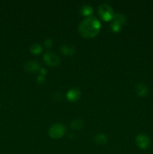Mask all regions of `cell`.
Wrapping results in <instances>:
<instances>
[{"label": "cell", "mask_w": 153, "mask_h": 154, "mask_svg": "<svg viewBox=\"0 0 153 154\" xmlns=\"http://www.w3.org/2000/svg\"><path fill=\"white\" fill-rule=\"evenodd\" d=\"M37 81H38V83H40V84H42L43 82H44L45 79H44V76H39V77H38Z\"/></svg>", "instance_id": "e0dca14e"}, {"label": "cell", "mask_w": 153, "mask_h": 154, "mask_svg": "<svg viewBox=\"0 0 153 154\" xmlns=\"http://www.w3.org/2000/svg\"><path fill=\"white\" fill-rule=\"evenodd\" d=\"M24 68L28 72H36L40 69V65L38 62L34 61V60H30V61L26 62Z\"/></svg>", "instance_id": "52a82bcc"}, {"label": "cell", "mask_w": 153, "mask_h": 154, "mask_svg": "<svg viewBox=\"0 0 153 154\" xmlns=\"http://www.w3.org/2000/svg\"><path fill=\"white\" fill-rule=\"evenodd\" d=\"M136 144L140 149H146L149 146L150 139L147 135L140 134L136 137Z\"/></svg>", "instance_id": "5b68a950"}, {"label": "cell", "mask_w": 153, "mask_h": 154, "mask_svg": "<svg viewBox=\"0 0 153 154\" xmlns=\"http://www.w3.org/2000/svg\"><path fill=\"white\" fill-rule=\"evenodd\" d=\"M94 141L98 144H104L107 142V138L103 134H98L94 138Z\"/></svg>", "instance_id": "8fae6325"}, {"label": "cell", "mask_w": 153, "mask_h": 154, "mask_svg": "<svg viewBox=\"0 0 153 154\" xmlns=\"http://www.w3.org/2000/svg\"><path fill=\"white\" fill-rule=\"evenodd\" d=\"M40 75H41V76H43V75H46V69H40Z\"/></svg>", "instance_id": "ac0fdd59"}, {"label": "cell", "mask_w": 153, "mask_h": 154, "mask_svg": "<svg viewBox=\"0 0 153 154\" xmlns=\"http://www.w3.org/2000/svg\"><path fill=\"white\" fill-rule=\"evenodd\" d=\"M44 60L46 64L50 66H57L59 65V58L53 53H46L44 56Z\"/></svg>", "instance_id": "277c9868"}, {"label": "cell", "mask_w": 153, "mask_h": 154, "mask_svg": "<svg viewBox=\"0 0 153 154\" xmlns=\"http://www.w3.org/2000/svg\"><path fill=\"white\" fill-rule=\"evenodd\" d=\"M30 51H31V52L33 54L38 55V54H40L42 52V48L39 44H34L30 48Z\"/></svg>", "instance_id": "7c38bea8"}, {"label": "cell", "mask_w": 153, "mask_h": 154, "mask_svg": "<svg viewBox=\"0 0 153 154\" xmlns=\"http://www.w3.org/2000/svg\"><path fill=\"white\" fill-rule=\"evenodd\" d=\"M80 97V91L76 88H73L67 93V98L70 102H76Z\"/></svg>", "instance_id": "8992f818"}, {"label": "cell", "mask_w": 153, "mask_h": 154, "mask_svg": "<svg viewBox=\"0 0 153 154\" xmlns=\"http://www.w3.org/2000/svg\"><path fill=\"white\" fill-rule=\"evenodd\" d=\"M122 26L119 25V24L116 23L112 22V24H111V28H112V30L113 32H118L120 29H121Z\"/></svg>", "instance_id": "9a60e30c"}, {"label": "cell", "mask_w": 153, "mask_h": 154, "mask_svg": "<svg viewBox=\"0 0 153 154\" xmlns=\"http://www.w3.org/2000/svg\"><path fill=\"white\" fill-rule=\"evenodd\" d=\"M98 12L102 19L105 21H110L113 19L114 14L112 8L106 4H102L98 8Z\"/></svg>", "instance_id": "7a4b0ae2"}, {"label": "cell", "mask_w": 153, "mask_h": 154, "mask_svg": "<svg viewBox=\"0 0 153 154\" xmlns=\"http://www.w3.org/2000/svg\"><path fill=\"white\" fill-rule=\"evenodd\" d=\"M61 51L64 55L71 56L74 54L75 48L70 45H64L61 47Z\"/></svg>", "instance_id": "ba28073f"}, {"label": "cell", "mask_w": 153, "mask_h": 154, "mask_svg": "<svg viewBox=\"0 0 153 154\" xmlns=\"http://www.w3.org/2000/svg\"><path fill=\"white\" fill-rule=\"evenodd\" d=\"M66 129L63 125L56 123L50 128L49 135L52 138H60L64 135Z\"/></svg>", "instance_id": "3957f363"}, {"label": "cell", "mask_w": 153, "mask_h": 154, "mask_svg": "<svg viewBox=\"0 0 153 154\" xmlns=\"http://www.w3.org/2000/svg\"><path fill=\"white\" fill-rule=\"evenodd\" d=\"M82 14H84L85 16H89L90 14H92V8L89 5H86L82 8Z\"/></svg>", "instance_id": "5bb4252c"}, {"label": "cell", "mask_w": 153, "mask_h": 154, "mask_svg": "<svg viewBox=\"0 0 153 154\" xmlns=\"http://www.w3.org/2000/svg\"><path fill=\"white\" fill-rule=\"evenodd\" d=\"M112 22L116 23L122 26L125 23V17L123 14H116L114 15Z\"/></svg>", "instance_id": "30bf717a"}, {"label": "cell", "mask_w": 153, "mask_h": 154, "mask_svg": "<svg viewBox=\"0 0 153 154\" xmlns=\"http://www.w3.org/2000/svg\"><path fill=\"white\" fill-rule=\"evenodd\" d=\"M100 29V23L95 17H88L80 23L78 31L86 38H92L97 35Z\"/></svg>", "instance_id": "6da1fadb"}, {"label": "cell", "mask_w": 153, "mask_h": 154, "mask_svg": "<svg viewBox=\"0 0 153 154\" xmlns=\"http://www.w3.org/2000/svg\"><path fill=\"white\" fill-rule=\"evenodd\" d=\"M136 93L139 95L140 96H145L148 93V88L144 84H138L135 87Z\"/></svg>", "instance_id": "9c48e42d"}, {"label": "cell", "mask_w": 153, "mask_h": 154, "mask_svg": "<svg viewBox=\"0 0 153 154\" xmlns=\"http://www.w3.org/2000/svg\"><path fill=\"white\" fill-rule=\"evenodd\" d=\"M82 126H83V123L81 120H74L70 123V126H71L72 129H76V130L80 129L82 127Z\"/></svg>", "instance_id": "4fadbf2b"}, {"label": "cell", "mask_w": 153, "mask_h": 154, "mask_svg": "<svg viewBox=\"0 0 153 154\" xmlns=\"http://www.w3.org/2000/svg\"><path fill=\"white\" fill-rule=\"evenodd\" d=\"M44 45H45V46L46 47V48H50L52 46V40H51V39H47V40L45 41Z\"/></svg>", "instance_id": "2e32d148"}]
</instances>
